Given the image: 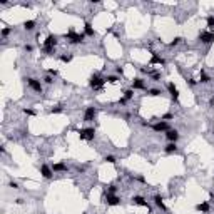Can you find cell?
<instances>
[{
	"label": "cell",
	"mask_w": 214,
	"mask_h": 214,
	"mask_svg": "<svg viewBox=\"0 0 214 214\" xmlns=\"http://www.w3.org/2000/svg\"><path fill=\"white\" fill-rule=\"evenodd\" d=\"M72 59H74V55H72V54H62V55H60V60H62L64 64L72 62Z\"/></svg>",
	"instance_id": "22"
},
{
	"label": "cell",
	"mask_w": 214,
	"mask_h": 214,
	"mask_svg": "<svg viewBox=\"0 0 214 214\" xmlns=\"http://www.w3.org/2000/svg\"><path fill=\"white\" fill-rule=\"evenodd\" d=\"M154 204H156L161 211H167V209H166V204H164V199H162V196H161V194L154 196Z\"/></svg>",
	"instance_id": "15"
},
{
	"label": "cell",
	"mask_w": 214,
	"mask_h": 214,
	"mask_svg": "<svg viewBox=\"0 0 214 214\" xmlns=\"http://www.w3.org/2000/svg\"><path fill=\"white\" fill-rule=\"evenodd\" d=\"M8 186H10L12 189H19V184H17L15 181H10V182H8Z\"/></svg>",
	"instance_id": "36"
},
{
	"label": "cell",
	"mask_w": 214,
	"mask_h": 214,
	"mask_svg": "<svg viewBox=\"0 0 214 214\" xmlns=\"http://www.w3.org/2000/svg\"><path fill=\"white\" fill-rule=\"evenodd\" d=\"M44 82H45V84H52V82H54V79H52V75H47V77L44 79Z\"/></svg>",
	"instance_id": "37"
},
{
	"label": "cell",
	"mask_w": 214,
	"mask_h": 214,
	"mask_svg": "<svg viewBox=\"0 0 214 214\" xmlns=\"http://www.w3.org/2000/svg\"><path fill=\"white\" fill-rule=\"evenodd\" d=\"M132 90H146L144 79H134L132 80Z\"/></svg>",
	"instance_id": "13"
},
{
	"label": "cell",
	"mask_w": 214,
	"mask_h": 214,
	"mask_svg": "<svg viewBox=\"0 0 214 214\" xmlns=\"http://www.w3.org/2000/svg\"><path fill=\"white\" fill-rule=\"evenodd\" d=\"M25 50H27V52H32V50H34V47H32V45H25Z\"/></svg>",
	"instance_id": "40"
},
{
	"label": "cell",
	"mask_w": 214,
	"mask_h": 214,
	"mask_svg": "<svg viewBox=\"0 0 214 214\" xmlns=\"http://www.w3.org/2000/svg\"><path fill=\"white\" fill-rule=\"evenodd\" d=\"M211 80V77L207 74H204V72H201V77H199L197 82H201V84H207V82Z\"/></svg>",
	"instance_id": "24"
},
{
	"label": "cell",
	"mask_w": 214,
	"mask_h": 214,
	"mask_svg": "<svg viewBox=\"0 0 214 214\" xmlns=\"http://www.w3.org/2000/svg\"><path fill=\"white\" fill-rule=\"evenodd\" d=\"M23 29H25L27 32L34 30L35 29V20H25V22H23Z\"/></svg>",
	"instance_id": "21"
},
{
	"label": "cell",
	"mask_w": 214,
	"mask_h": 214,
	"mask_svg": "<svg viewBox=\"0 0 214 214\" xmlns=\"http://www.w3.org/2000/svg\"><path fill=\"white\" fill-rule=\"evenodd\" d=\"M49 74H50V75H54V77H55V75H59V72H57L55 69H50V70H49Z\"/></svg>",
	"instance_id": "39"
},
{
	"label": "cell",
	"mask_w": 214,
	"mask_h": 214,
	"mask_svg": "<svg viewBox=\"0 0 214 214\" xmlns=\"http://www.w3.org/2000/svg\"><path fill=\"white\" fill-rule=\"evenodd\" d=\"M77 134H79V139H80V140H92L94 137H95V129H94V127L79 129Z\"/></svg>",
	"instance_id": "1"
},
{
	"label": "cell",
	"mask_w": 214,
	"mask_h": 214,
	"mask_svg": "<svg viewBox=\"0 0 214 214\" xmlns=\"http://www.w3.org/2000/svg\"><path fill=\"white\" fill-rule=\"evenodd\" d=\"M147 94L151 95V97H157V95L161 94V90L159 89H151V90H147Z\"/></svg>",
	"instance_id": "28"
},
{
	"label": "cell",
	"mask_w": 214,
	"mask_h": 214,
	"mask_svg": "<svg viewBox=\"0 0 214 214\" xmlns=\"http://www.w3.org/2000/svg\"><path fill=\"white\" fill-rule=\"evenodd\" d=\"M52 171H54V172H65L67 171V166L64 162H57V164H54V166H52Z\"/></svg>",
	"instance_id": "18"
},
{
	"label": "cell",
	"mask_w": 214,
	"mask_h": 214,
	"mask_svg": "<svg viewBox=\"0 0 214 214\" xmlns=\"http://www.w3.org/2000/svg\"><path fill=\"white\" fill-rule=\"evenodd\" d=\"M166 137H167L169 142H177L179 140V132L176 129H169L167 132H166Z\"/></svg>",
	"instance_id": "12"
},
{
	"label": "cell",
	"mask_w": 214,
	"mask_h": 214,
	"mask_svg": "<svg viewBox=\"0 0 214 214\" xmlns=\"http://www.w3.org/2000/svg\"><path fill=\"white\" fill-rule=\"evenodd\" d=\"M116 192H117V186L116 184H110L109 189H107V194H116Z\"/></svg>",
	"instance_id": "30"
},
{
	"label": "cell",
	"mask_w": 214,
	"mask_h": 214,
	"mask_svg": "<svg viewBox=\"0 0 214 214\" xmlns=\"http://www.w3.org/2000/svg\"><path fill=\"white\" fill-rule=\"evenodd\" d=\"M132 203L137 204V206H142V207H147V209H149V204L146 203V199L142 197V196H134V197H132Z\"/></svg>",
	"instance_id": "16"
},
{
	"label": "cell",
	"mask_w": 214,
	"mask_h": 214,
	"mask_svg": "<svg viewBox=\"0 0 214 214\" xmlns=\"http://www.w3.org/2000/svg\"><path fill=\"white\" fill-rule=\"evenodd\" d=\"M104 161H105V162H109V164H116V157H114V156H105Z\"/></svg>",
	"instance_id": "33"
},
{
	"label": "cell",
	"mask_w": 214,
	"mask_h": 214,
	"mask_svg": "<svg viewBox=\"0 0 214 214\" xmlns=\"http://www.w3.org/2000/svg\"><path fill=\"white\" fill-rule=\"evenodd\" d=\"M117 80H119V79H117L116 75H107V77H105V82H109V84H117Z\"/></svg>",
	"instance_id": "26"
},
{
	"label": "cell",
	"mask_w": 214,
	"mask_h": 214,
	"mask_svg": "<svg viewBox=\"0 0 214 214\" xmlns=\"http://www.w3.org/2000/svg\"><path fill=\"white\" fill-rule=\"evenodd\" d=\"M55 45H57V37H55L54 34H49L45 42H44V47H54L55 49Z\"/></svg>",
	"instance_id": "14"
},
{
	"label": "cell",
	"mask_w": 214,
	"mask_h": 214,
	"mask_svg": "<svg viewBox=\"0 0 214 214\" xmlns=\"http://www.w3.org/2000/svg\"><path fill=\"white\" fill-rule=\"evenodd\" d=\"M97 116V109L95 107H87L86 114H84V122H92Z\"/></svg>",
	"instance_id": "8"
},
{
	"label": "cell",
	"mask_w": 214,
	"mask_h": 214,
	"mask_svg": "<svg viewBox=\"0 0 214 214\" xmlns=\"http://www.w3.org/2000/svg\"><path fill=\"white\" fill-rule=\"evenodd\" d=\"M181 42H182V37H174V40H172L169 45H171V47H176V45H179Z\"/></svg>",
	"instance_id": "27"
},
{
	"label": "cell",
	"mask_w": 214,
	"mask_h": 214,
	"mask_svg": "<svg viewBox=\"0 0 214 214\" xmlns=\"http://www.w3.org/2000/svg\"><path fill=\"white\" fill-rule=\"evenodd\" d=\"M40 174H42L45 179H52L54 171H52V167H49L47 164H42V166H40Z\"/></svg>",
	"instance_id": "11"
},
{
	"label": "cell",
	"mask_w": 214,
	"mask_h": 214,
	"mask_svg": "<svg viewBox=\"0 0 214 214\" xmlns=\"http://www.w3.org/2000/svg\"><path fill=\"white\" fill-rule=\"evenodd\" d=\"M196 209H197L199 212L207 214V212H209V209H211V206H209V203H201V204H197V206H196Z\"/></svg>",
	"instance_id": "20"
},
{
	"label": "cell",
	"mask_w": 214,
	"mask_h": 214,
	"mask_svg": "<svg viewBox=\"0 0 214 214\" xmlns=\"http://www.w3.org/2000/svg\"><path fill=\"white\" fill-rule=\"evenodd\" d=\"M172 117H174V114H164V116H162V121H169V119H172Z\"/></svg>",
	"instance_id": "35"
},
{
	"label": "cell",
	"mask_w": 214,
	"mask_h": 214,
	"mask_svg": "<svg viewBox=\"0 0 214 214\" xmlns=\"http://www.w3.org/2000/svg\"><path fill=\"white\" fill-rule=\"evenodd\" d=\"M84 35H87V37H94V35H95V30H94V27L90 23H86V25H84Z\"/></svg>",
	"instance_id": "19"
},
{
	"label": "cell",
	"mask_w": 214,
	"mask_h": 214,
	"mask_svg": "<svg viewBox=\"0 0 214 214\" xmlns=\"http://www.w3.org/2000/svg\"><path fill=\"white\" fill-rule=\"evenodd\" d=\"M42 49H44V54H47V55H52L55 52L54 47H42Z\"/></svg>",
	"instance_id": "29"
},
{
	"label": "cell",
	"mask_w": 214,
	"mask_h": 214,
	"mask_svg": "<svg viewBox=\"0 0 214 214\" xmlns=\"http://www.w3.org/2000/svg\"><path fill=\"white\" fill-rule=\"evenodd\" d=\"M10 32H12V29H10V27H4V29H2V37L5 39V37H7V35L10 34Z\"/></svg>",
	"instance_id": "32"
},
{
	"label": "cell",
	"mask_w": 214,
	"mask_h": 214,
	"mask_svg": "<svg viewBox=\"0 0 214 214\" xmlns=\"http://www.w3.org/2000/svg\"><path fill=\"white\" fill-rule=\"evenodd\" d=\"M119 104H121V105H125V104H127V101H125V99H124V97H122V99H121V101H119Z\"/></svg>",
	"instance_id": "42"
},
{
	"label": "cell",
	"mask_w": 214,
	"mask_h": 214,
	"mask_svg": "<svg viewBox=\"0 0 214 214\" xmlns=\"http://www.w3.org/2000/svg\"><path fill=\"white\" fill-rule=\"evenodd\" d=\"M152 131H156V132H167V131H169V124L166 121L156 122V124L152 125Z\"/></svg>",
	"instance_id": "9"
},
{
	"label": "cell",
	"mask_w": 214,
	"mask_h": 214,
	"mask_svg": "<svg viewBox=\"0 0 214 214\" xmlns=\"http://www.w3.org/2000/svg\"><path fill=\"white\" fill-rule=\"evenodd\" d=\"M64 37H65L70 44H80V42H84V37H86V35H84V34H77V32H74V30H69Z\"/></svg>",
	"instance_id": "3"
},
{
	"label": "cell",
	"mask_w": 214,
	"mask_h": 214,
	"mask_svg": "<svg viewBox=\"0 0 214 214\" xmlns=\"http://www.w3.org/2000/svg\"><path fill=\"white\" fill-rule=\"evenodd\" d=\"M187 82H189V86H192V87L197 84V80H194V79H187Z\"/></svg>",
	"instance_id": "38"
},
{
	"label": "cell",
	"mask_w": 214,
	"mask_h": 214,
	"mask_svg": "<svg viewBox=\"0 0 214 214\" xmlns=\"http://www.w3.org/2000/svg\"><path fill=\"white\" fill-rule=\"evenodd\" d=\"M23 114H27V116H35V110L34 109H23Z\"/></svg>",
	"instance_id": "34"
},
{
	"label": "cell",
	"mask_w": 214,
	"mask_h": 214,
	"mask_svg": "<svg viewBox=\"0 0 214 214\" xmlns=\"http://www.w3.org/2000/svg\"><path fill=\"white\" fill-rule=\"evenodd\" d=\"M117 74H124V69H122V67H117Z\"/></svg>",
	"instance_id": "41"
},
{
	"label": "cell",
	"mask_w": 214,
	"mask_h": 214,
	"mask_svg": "<svg viewBox=\"0 0 214 214\" xmlns=\"http://www.w3.org/2000/svg\"><path fill=\"white\" fill-rule=\"evenodd\" d=\"M25 80H27V86L30 87L34 92L42 94V82L40 80H37V79H34V77H29V79H25Z\"/></svg>",
	"instance_id": "4"
},
{
	"label": "cell",
	"mask_w": 214,
	"mask_h": 214,
	"mask_svg": "<svg viewBox=\"0 0 214 214\" xmlns=\"http://www.w3.org/2000/svg\"><path fill=\"white\" fill-rule=\"evenodd\" d=\"M164 151H166V154H176V152H177V146H176V142H169V144L164 147Z\"/></svg>",
	"instance_id": "17"
},
{
	"label": "cell",
	"mask_w": 214,
	"mask_h": 214,
	"mask_svg": "<svg viewBox=\"0 0 214 214\" xmlns=\"http://www.w3.org/2000/svg\"><path fill=\"white\" fill-rule=\"evenodd\" d=\"M167 90H169V94H171L172 102H179V89H177L172 82H169V84H167Z\"/></svg>",
	"instance_id": "7"
},
{
	"label": "cell",
	"mask_w": 214,
	"mask_h": 214,
	"mask_svg": "<svg viewBox=\"0 0 214 214\" xmlns=\"http://www.w3.org/2000/svg\"><path fill=\"white\" fill-rule=\"evenodd\" d=\"M104 199H105V204H107V206H119V204H121V197L116 196V194H107V192H105Z\"/></svg>",
	"instance_id": "5"
},
{
	"label": "cell",
	"mask_w": 214,
	"mask_h": 214,
	"mask_svg": "<svg viewBox=\"0 0 214 214\" xmlns=\"http://www.w3.org/2000/svg\"><path fill=\"white\" fill-rule=\"evenodd\" d=\"M206 23H207V27H209V32H214V17H207L206 19Z\"/></svg>",
	"instance_id": "23"
},
{
	"label": "cell",
	"mask_w": 214,
	"mask_h": 214,
	"mask_svg": "<svg viewBox=\"0 0 214 214\" xmlns=\"http://www.w3.org/2000/svg\"><path fill=\"white\" fill-rule=\"evenodd\" d=\"M104 84H105V79H102L101 75H97V74H94L92 77L89 79V86L92 87L94 90H101L102 87H104Z\"/></svg>",
	"instance_id": "2"
},
{
	"label": "cell",
	"mask_w": 214,
	"mask_h": 214,
	"mask_svg": "<svg viewBox=\"0 0 214 214\" xmlns=\"http://www.w3.org/2000/svg\"><path fill=\"white\" fill-rule=\"evenodd\" d=\"M151 60H149V64L151 65H166V60H164L162 57H159V55L156 54V52H151Z\"/></svg>",
	"instance_id": "10"
},
{
	"label": "cell",
	"mask_w": 214,
	"mask_h": 214,
	"mask_svg": "<svg viewBox=\"0 0 214 214\" xmlns=\"http://www.w3.org/2000/svg\"><path fill=\"white\" fill-rule=\"evenodd\" d=\"M132 97H134V90L132 89H127L124 92V99H125V101H131Z\"/></svg>",
	"instance_id": "25"
},
{
	"label": "cell",
	"mask_w": 214,
	"mask_h": 214,
	"mask_svg": "<svg viewBox=\"0 0 214 214\" xmlns=\"http://www.w3.org/2000/svg\"><path fill=\"white\" fill-rule=\"evenodd\" d=\"M60 112H62V107H60V105H55V107L50 109V114H60Z\"/></svg>",
	"instance_id": "31"
},
{
	"label": "cell",
	"mask_w": 214,
	"mask_h": 214,
	"mask_svg": "<svg viewBox=\"0 0 214 214\" xmlns=\"http://www.w3.org/2000/svg\"><path fill=\"white\" fill-rule=\"evenodd\" d=\"M199 40L203 44H212L214 42V32H209V30H204L199 34Z\"/></svg>",
	"instance_id": "6"
}]
</instances>
